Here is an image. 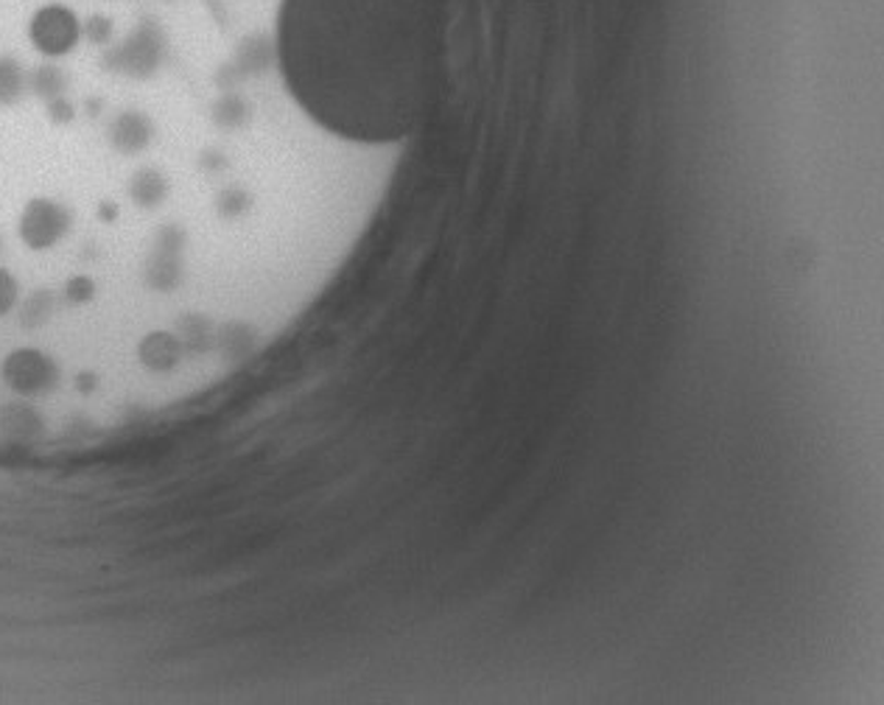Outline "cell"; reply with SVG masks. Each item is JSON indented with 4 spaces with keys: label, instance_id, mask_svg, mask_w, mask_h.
Returning <instances> with one entry per match:
<instances>
[{
    "label": "cell",
    "instance_id": "cell-3",
    "mask_svg": "<svg viewBox=\"0 0 884 705\" xmlns=\"http://www.w3.org/2000/svg\"><path fill=\"white\" fill-rule=\"evenodd\" d=\"M84 39V20L65 3H45L28 20V43L43 59L70 57Z\"/></svg>",
    "mask_w": 884,
    "mask_h": 705
},
{
    "label": "cell",
    "instance_id": "cell-2",
    "mask_svg": "<svg viewBox=\"0 0 884 705\" xmlns=\"http://www.w3.org/2000/svg\"><path fill=\"white\" fill-rule=\"evenodd\" d=\"M73 208L57 196H32L18 213V241L28 252H54L73 230Z\"/></svg>",
    "mask_w": 884,
    "mask_h": 705
},
{
    "label": "cell",
    "instance_id": "cell-5",
    "mask_svg": "<svg viewBox=\"0 0 884 705\" xmlns=\"http://www.w3.org/2000/svg\"><path fill=\"white\" fill-rule=\"evenodd\" d=\"M113 34H115L113 20L104 18V14H93V18L84 23V39H90V43L95 45H107L110 39H113Z\"/></svg>",
    "mask_w": 884,
    "mask_h": 705
},
{
    "label": "cell",
    "instance_id": "cell-4",
    "mask_svg": "<svg viewBox=\"0 0 884 705\" xmlns=\"http://www.w3.org/2000/svg\"><path fill=\"white\" fill-rule=\"evenodd\" d=\"M28 90V73L12 57H0V107H12Z\"/></svg>",
    "mask_w": 884,
    "mask_h": 705
},
{
    "label": "cell",
    "instance_id": "cell-1",
    "mask_svg": "<svg viewBox=\"0 0 884 705\" xmlns=\"http://www.w3.org/2000/svg\"><path fill=\"white\" fill-rule=\"evenodd\" d=\"M446 0H280L275 65L317 129L401 143L426 120L446 57Z\"/></svg>",
    "mask_w": 884,
    "mask_h": 705
}]
</instances>
